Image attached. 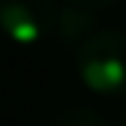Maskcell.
I'll use <instances>...</instances> for the list:
<instances>
[{"label":"cell","mask_w":126,"mask_h":126,"mask_svg":"<svg viewBox=\"0 0 126 126\" xmlns=\"http://www.w3.org/2000/svg\"><path fill=\"white\" fill-rule=\"evenodd\" d=\"M78 78L102 96L126 93V33L120 30H93L78 42L75 51Z\"/></svg>","instance_id":"6da1fadb"},{"label":"cell","mask_w":126,"mask_h":126,"mask_svg":"<svg viewBox=\"0 0 126 126\" xmlns=\"http://www.w3.org/2000/svg\"><path fill=\"white\" fill-rule=\"evenodd\" d=\"M57 18L54 0H0V33L15 45H36L51 33Z\"/></svg>","instance_id":"7a4b0ae2"},{"label":"cell","mask_w":126,"mask_h":126,"mask_svg":"<svg viewBox=\"0 0 126 126\" xmlns=\"http://www.w3.org/2000/svg\"><path fill=\"white\" fill-rule=\"evenodd\" d=\"M93 21H96V15H93V9L87 6H78V3H69L57 9V18H54V33L63 45H78L84 36L93 33Z\"/></svg>","instance_id":"3957f363"},{"label":"cell","mask_w":126,"mask_h":126,"mask_svg":"<svg viewBox=\"0 0 126 126\" xmlns=\"http://www.w3.org/2000/svg\"><path fill=\"white\" fill-rule=\"evenodd\" d=\"M54 126H105V120L93 111V108L72 105V108H66L63 114H57V123H54Z\"/></svg>","instance_id":"277c9868"},{"label":"cell","mask_w":126,"mask_h":126,"mask_svg":"<svg viewBox=\"0 0 126 126\" xmlns=\"http://www.w3.org/2000/svg\"><path fill=\"white\" fill-rule=\"evenodd\" d=\"M69 3H78V6H87V9H93V12H99V9L114 6L117 0H69Z\"/></svg>","instance_id":"5b68a950"},{"label":"cell","mask_w":126,"mask_h":126,"mask_svg":"<svg viewBox=\"0 0 126 126\" xmlns=\"http://www.w3.org/2000/svg\"><path fill=\"white\" fill-rule=\"evenodd\" d=\"M120 123H123V126H126V108H123V117H120Z\"/></svg>","instance_id":"8992f818"}]
</instances>
